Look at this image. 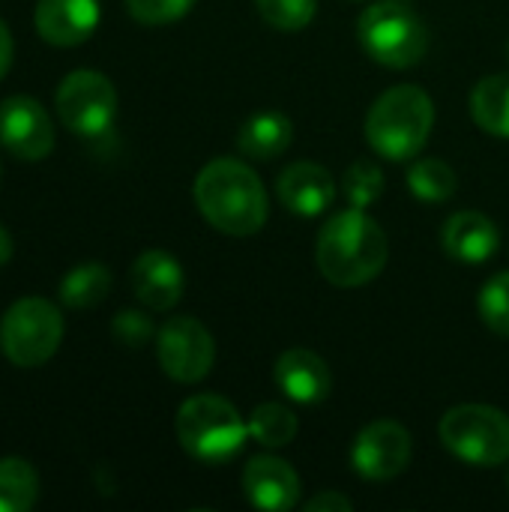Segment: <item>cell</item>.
<instances>
[{
    "label": "cell",
    "mask_w": 509,
    "mask_h": 512,
    "mask_svg": "<svg viewBox=\"0 0 509 512\" xmlns=\"http://www.w3.org/2000/svg\"><path fill=\"white\" fill-rule=\"evenodd\" d=\"M390 258V240L384 228L366 216V210L351 207L321 225L315 240V264L327 282L339 288H360L372 282Z\"/></svg>",
    "instance_id": "cell-1"
},
{
    "label": "cell",
    "mask_w": 509,
    "mask_h": 512,
    "mask_svg": "<svg viewBox=\"0 0 509 512\" xmlns=\"http://www.w3.org/2000/svg\"><path fill=\"white\" fill-rule=\"evenodd\" d=\"M291 141L294 123L282 111H258L237 132V147L249 159H276L291 147Z\"/></svg>",
    "instance_id": "cell-18"
},
{
    "label": "cell",
    "mask_w": 509,
    "mask_h": 512,
    "mask_svg": "<svg viewBox=\"0 0 509 512\" xmlns=\"http://www.w3.org/2000/svg\"><path fill=\"white\" fill-rule=\"evenodd\" d=\"M435 126V105L426 90L414 84L390 87L375 99L366 114V141L369 147L393 162L417 156Z\"/></svg>",
    "instance_id": "cell-3"
},
{
    "label": "cell",
    "mask_w": 509,
    "mask_h": 512,
    "mask_svg": "<svg viewBox=\"0 0 509 512\" xmlns=\"http://www.w3.org/2000/svg\"><path fill=\"white\" fill-rule=\"evenodd\" d=\"M507 489H509V471H507Z\"/></svg>",
    "instance_id": "cell-32"
},
{
    "label": "cell",
    "mask_w": 509,
    "mask_h": 512,
    "mask_svg": "<svg viewBox=\"0 0 509 512\" xmlns=\"http://www.w3.org/2000/svg\"><path fill=\"white\" fill-rule=\"evenodd\" d=\"M357 36L363 51L390 69L417 66L429 51V30L423 18L396 0H384L369 6L357 21Z\"/></svg>",
    "instance_id": "cell-5"
},
{
    "label": "cell",
    "mask_w": 509,
    "mask_h": 512,
    "mask_svg": "<svg viewBox=\"0 0 509 512\" xmlns=\"http://www.w3.org/2000/svg\"><path fill=\"white\" fill-rule=\"evenodd\" d=\"M12 54H15L12 33H9V27L0 21V81L6 78V72H9V66H12Z\"/></svg>",
    "instance_id": "cell-30"
},
{
    "label": "cell",
    "mask_w": 509,
    "mask_h": 512,
    "mask_svg": "<svg viewBox=\"0 0 509 512\" xmlns=\"http://www.w3.org/2000/svg\"><path fill=\"white\" fill-rule=\"evenodd\" d=\"M63 342V315L42 297H24L12 303L0 321V348L9 363L36 369L48 363Z\"/></svg>",
    "instance_id": "cell-6"
},
{
    "label": "cell",
    "mask_w": 509,
    "mask_h": 512,
    "mask_svg": "<svg viewBox=\"0 0 509 512\" xmlns=\"http://www.w3.org/2000/svg\"><path fill=\"white\" fill-rule=\"evenodd\" d=\"M33 24L48 45H81L99 24V0H39Z\"/></svg>",
    "instance_id": "cell-12"
},
{
    "label": "cell",
    "mask_w": 509,
    "mask_h": 512,
    "mask_svg": "<svg viewBox=\"0 0 509 512\" xmlns=\"http://www.w3.org/2000/svg\"><path fill=\"white\" fill-rule=\"evenodd\" d=\"M279 201L297 216H318L336 198V180L324 165L315 162H294L282 171L276 183Z\"/></svg>",
    "instance_id": "cell-16"
},
{
    "label": "cell",
    "mask_w": 509,
    "mask_h": 512,
    "mask_svg": "<svg viewBox=\"0 0 509 512\" xmlns=\"http://www.w3.org/2000/svg\"><path fill=\"white\" fill-rule=\"evenodd\" d=\"M9 258H12V237H9V231L0 225V267H3Z\"/></svg>",
    "instance_id": "cell-31"
},
{
    "label": "cell",
    "mask_w": 509,
    "mask_h": 512,
    "mask_svg": "<svg viewBox=\"0 0 509 512\" xmlns=\"http://www.w3.org/2000/svg\"><path fill=\"white\" fill-rule=\"evenodd\" d=\"M249 426L237 414V408L213 393L192 396L177 411V438L180 447L204 462V465H222L228 462L246 441Z\"/></svg>",
    "instance_id": "cell-4"
},
{
    "label": "cell",
    "mask_w": 509,
    "mask_h": 512,
    "mask_svg": "<svg viewBox=\"0 0 509 512\" xmlns=\"http://www.w3.org/2000/svg\"><path fill=\"white\" fill-rule=\"evenodd\" d=\"M159 366L168 378L180 384H195L210 375L216 360V345L210 330L195 318H171L159 330L156 342Z\"/></svg>",
    "instance_id": "cell-9"
},
{
    "label": "cell",
    "mask_w": 509,
    "mask_h": 512,
    "mask_svg": "<svg viewBox=\"0 0 509 512\" xmlns=\"http://www.w3.org/2000/svg\"><path fill=\"white\" fill-rule=\"evenodd\" d=\"M195 204L222 234L249 237L267 222V192L258 174L240 159H213L195 177Z\"/></svg>",
    "instance_id": "cell-2"
},
{
    "label": "cell",
    "mask_w": 509,
    "mask_h": 512,
    "mask_svg": "<svg viewBox=\"0 0 509 512\" xmlns=\"http://www.w3.org/2000/svg\"><path fill=\"white\" fill-rule=\"evenodd\" d=\"M39 498V477L24 459H0V512H27Z\"/></svg>",
    "instance_id": "cell-21"
},
{
    "label": "cell",
    "mask_w": 509,
    "mask_h": 512,
    "mask_svg": "<svg viewBox=\"0 0 509 512\" xmlns=\"http://www.w3.org/2000/svg\"><path fill=\"white\" fill-rule=\"evenodd\" d=\"M354 510V504L345 498V495H339V492H321V495H315L312 501H306V512H351Z\"/></svg>",
    "instance_id": "cell-29"
},
{
    "label": "cell",
    "mask_w": 509,
    "mask_h": 512,
    "mask_svg": "<svg viewBox=\"0 0 509 512\" xmlns=\"http://www.w3.org/2000/svg\"><path fill=\"white\" fill-rule=\"evenodd\" d=\"M411 453L414 444L405 426H399L396 420H375L357 435L351 462L363 480L381 483L399 477L411 465Z\"/></svg>",
    "instance_id": "cell-10"
},
{
    "label": "cell",
    "mask_w": 509,
    "mask_h": 512,
    "mask_svg": "<svg viewBox=\"0 0 509 512\" xmlns=\"http://www.w3.org/2000/svg\"><path fill=\"white\" fill-rule=\"evenodd\" d=\"M480 318L483 324L509 339V273L492 276L483 288H480V300H477Z\"/></svg>",
    "instance_id": "cell-25"
},
{
    "label": "cell",
    "mask_w": 509,
    "mask_h": 512,
    "mask_svg": "<svg viewBox=\"0 0 509 512\" xmlns=\"http://www.w3.org/2000/svg\"><path fill=\"white\" fill-rule=\"evenodd\" d=\"M342 192L351 207L366 210L375 204L384 192V171L372 159H357L345 174H342Z\"/></svg>",
    "instance_id": "cell-24"
},
{
    "label": "cell",
    "mask_w": 509,
    "mask_h": 512,
    "mask_svg": "<svg viewBox=\"0 0 509 512\" xmlns=\"http://www.w3.org/2000/svg\"><path fill=\"white\" fill-rule=\"evenodd\" d=\"M249 435L264 447H285L297 438V417L291 408L267 402L249 414Z\"/></svg>",
    "instance_id": "cell-23"
},
{
    "label": "cell",
    "mask_w": 509,
    "mask_h": 512,
    "mask_svg": "<svg viewBox=\"0 0 509 512\" xmlns=\"http://www.w3.org/2000/svg\"><path fill=\"white\" fill-rule=\"evenodd\" d=\"M441 246L450 258L465 261V264H480L489 261L498 246H501V231L498 225L474 210H462L447 219L441 231Z\"/></svg>",
    "instance_id": "cell-17"
},
{
    "label": "cell",
    "mask_w": 509,
    "mask_h": 512,
    "mask_svg": "<svg viewBox=\"0 0 509 512\" xmlns=\"http://www.w3.org/2000/svg\"><path fill=\"white\" fill-rule=\"evenodd\" d=\"M195 0H126V9L141 24H171L183 18Z\"/></svg>",
    "instance_id": "cell-27"
},
{
    "label": "cell",
    "mask_w": 509,
    "mask_h": 512,
    "mask_svg": "<svg viewBox=\"0 0 509 512\" xmlns=\"http://www.w3.org/2000/svg\"><path fill=\"white\" fill-rule=\"evenodd\" d=\"M132 291L153 312L174 309L183 297V270L177 258L162 249L141 252L132 264Z\"/></svg>",
    "instance_id": "cell-14"
},
{
    "label": "cell",
    "mask_w": 509,
    "mask_h": 512,
    "mask_svg": "<svg viewBox=\"0 0 509 512\" xmlns=\"http://www.w3.org/2000/svg\"><path fill=\"white\" fill-rule=\"evenodd\" d=\"M54 105L63 126L75 135H102L114 123L117 90L102 72L75 69L60 81Z\"/></svg>",
    "instance_id": "cell-8"
},
{
    "label": "cell",
    "mask_w": 509,
    "mask_h": 512,
    "mask_svg": "<svg viewBox=\"0 0 509 512\" xmlns=\"http://www.w3.org/2000/svg\"><path fill=\"white\" fill-rule=\"evenodd\" d=\"M444 447L477 468L509 462V417L492 405H459L441 420Z\"/></svg>",
    "instance_id": "cell-7"
},
{
    "label": "cell",
    "mask_w": 509,
    "mask_h": 512,
    "mask_svg": "<svg viewBox=\"0 0 509 512\" xmlns=\"http://www.w3.org/2000/svg\"><path fill=\"white\" fill-rule=\"evenodd\" d=\"M276 384L279 390L300 405H318L333 390V375L327 363L309 348H291L276 360Z\"/></svg>",
    "instance_id": "cell-15"
},
{
    "label": "cell",
    "mask_w": 509,
    "mask_h": 512,
    "mask_svg": "<svg viewBox=\"0 0 509 512\" xmlns=\"http://www.w3.org/2000/svg\"><path fill=\"white\" fill-rule=\"evenodd\" d=\"M111 330H114L117 342L126 345V348H141V345H147V342L153 339V324H150V318L141 315V312H132V309L120 312V315L114 318Z\"/></svg>",
    "instance_id": "cell-28"
},
{
    "label": "cell",
    "mask_w": 509,
    "mask_h": 512,
    "mask_svg": "<svg viewBox=\"0 0 509 512\" xmlns=\"http://www.w3.org/2000/svg\"><path fill=\"white\" fill-rule=\"evenodd\" d=\"M408 189L423 204H444L456 195L459 177L444 159H417L408 171Z\"/></svg>",
    "instance_id": "cell-22"
},
{
    "label": "cell",
    "mask_w": 509,
    "mask_h": 512,
    "mask_svg": "<svg viewBox=\"0 0 509 512\" xmlns=\"http://www.w3.org/2000/svg\"><path fill=\"white\" fill-rule=\"evenodd\" d=\"M111 291V273L105 264H78L60 279V300L69 309H93Z\"/></svg>",
    "instance_id": "cell-20"
},
{
    "label": "cell",
    "mask_w": 509,
    "mask_h": 512,
    "mask_svg": "<svg viewBox=\"0 0 509 512\" xmlns=\"http://www.w3.org/2000/svg\"><path fill=\"white\" fill-rule=\"evenodd\" d=\"M261 18L276 30H303L318 9V0H255Z\"/></svg>",
    "instance_id": "cell-26"
},
{
    "label": "cell",
    "mask_w": 509,
    "mask_h": 512,
    "mask_svg": "<svg viewBox=\"0 0 509 512\" xmlns=\"http://www.w3.org/2000/svg\"><path fill=\"white\" fill-rule=\"evenodd\" d=\"M507 54H509V42H507Z\"/></svg>",
    "instance_id": "cell-33"
},
{
    "label": "cell",
    "mask_w": 509,
    "mask_h": 512,
    "mask_svg": "<svg viewBox=\"0 0 509 512\" xmlns=\"http://www.w3.org/2000/svg\"><path fill=\"white\" fill-rule=\"evenodd\" d=\"M243 492L258 510L285 512L300 501V477L276 456H255L243 471Z\"/></svg>",
    "instance_id": "cell-13"
},
{
    "label": "cell",
    "mask_w": 509,
    "mask_h": 512,
    "mask_svg": "<svg viewBox=\"0 0 509 512\" xmlns=\"http://www.w3.org/2000/svg\"><path fill=\"white\" fill-rule=\"evenodd\" d=\"M0 144L27 162L45 159L54 150V126L48 111L30 96H9L0 102Z\"/></svg>",
    "instance_id": "cell-11"
},
{
    "label": "cell",
    "mask_w": 509,
    "mask_h": 512,
    "mask_svg": "<svg viewBox=\"0 0 509 512\" xmlns=\"http://www.w3.org/2000/svg\"><path fill=\"white\" fill-rule=\"evenodd\" d=\"M471 114L489 135L509 138V72L483 78L471 93Z\"/></svg>",
    "instance_id": "cell-19"
}]
</instances>
